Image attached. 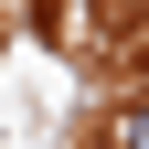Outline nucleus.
<instances>
[{
	"mask_svg": "<svg viewBox=\"0 0 149 149\" xmlns=\"http://www.w3.org/2000/svg\"><path fill=\"white\" fill-rule=\"evenodd\" d=\"M117 149H149V96H139V107L117 117Z\"/></svg>",
	"mask_w": 149,
	"mask_h": 149,
	"instance_id": "nucleus-1",
	"label": "nucleus"
}]
</instances>
